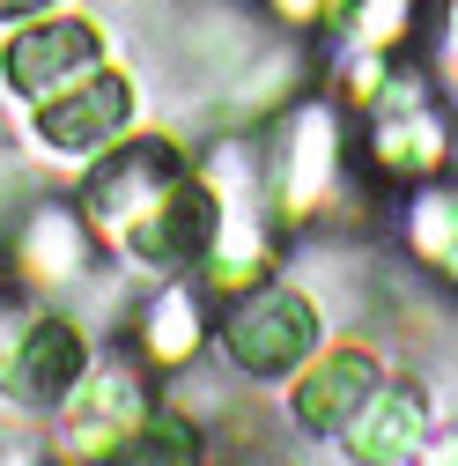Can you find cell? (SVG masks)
<instances>
[{
  "mask_svg": "<svg viewBox=\"0 0 458 466\" xmlns=\"http://www.w3.org/2000/svg\"><path fill=\"white\" fill-rule=\"evenodd\" d=\"M222 348H229V363H237V370L281 378V370H296L311 348H318V311H311L304 289H252V297L229 304Z\"/></svg>",
  "mask_w": 458,
  "mask_h": 466,
  "instance_id": "obj_2",
  "label": "cell"
},
{
  "mask_svg": "<svg viewBox=\"0 0 458 466\" xmlns=\"http://www.w3.org/2000/svg\"><path fill=\"white\" fill-rule=\"evenodd\" d=\"M274 8H289V15H311V8H318V0H274Z\"/></svg>",
  "mask_w": 458,
  "mask_h": 466,
  "instance_id": "obj_13",
  "label": "cell"
},
{
  "mask_svg": "<svg viewBox=\"0 0 458 466\" xmlns=\"http://www.w3.org/2000/svg\"><path fill=\"white\" fill-rule=\"evenodd\" d=\"M148 348L170 356V363L200 348V319H193V297H185V289H163V297H155V311H148Z\"/></svg>",
  "mask_w": 458,
  "mask_h": 466,
  "instance_id": "obj_9",
  "label": "cell"
},
{
  "mask_svg": "<svg viewBox=\"0 0 458 466\" xmlns=\"http://www.w3.org/2000/svg\"><path fill=\"white\" fill-rule=\"evenodd\" d=\"M96 52H104V37L89 30V23H37V30H23L15 45H8V82L23 89V96H52V89H67L75 75H89L96 67Z\"/></svg>",
  "mask_w": 458,
  "mask_h": 466,
  "instance_id": "obj_5",
  "label": "cell"
},
{
  "mask_svg": "<svg viewBox=\"0 0 458 466\" xmlns=\"http://www.w3.org/2000/svg\"><path fill=\"white\" fill-rule=\"evenodd\" d=\"M8 340H23V319H15V304H8V297H0V370H8V356H15Z\"/></svg>",
  "mask_w": 458,
  "mask_h": 466,
  "instance_id": "obj_11",
  "label": "cell"
},
{
  "mask_svg": "<svg viewBox=\"0 0 458 466\" xmlns=\"http://www.w3.org/2000/svg\"><path fill=\"white\" fill-rule=\"evenodd\" d=\"M370 400H377V363L363 356V348H348V356H325V363L304 378V392H296V415H304V430L333 437V430H348Z\"/></svg>",
  "mask_w": 458,
  "mask_h": 466,
  "instance_id": "obj_6",
  "label": "cell"
},
{
  "mask_svg": "<svg viewBox=\"0 0 458 466\" xmlns=\"http://www.w3.org/2000/svg\"><path fill=\"white\" fill-rule=\"evenodd\" d=\"M37 8H52V0H0V15H37Z\"/></svg>",
  "mask_w": 458,
  "mask_h": 466,
  "instance_id": "obj_12",
  "label": "cell"
},
{
  "mask_svg": "<svg viewBox=\"0 0 458 466\" xmlns=\"http://www.w3.org/2000/svg\"><path fill=\"white\" fill-rule=\"evenodd\" d=\"M75 267H82V229H75L67 215H37V222H30V274L60 281V274H75Z\"/></svg>",
  "mask_w": 458,
  "mask_h": 466,
  "instance_id": "obj_10",
  "label": "cell"
},
{
  "mask_svg": "<svg viewBox=\"0 0 458 466\" xmlns=\"http://www.w3.org/2000/svg\"><path fill=\"white\" fill-rule=\"evenodd\" d=\"M89 222L148 267H193L200 252H214L222 208L185 178L178 148L134 141L89 170Z\"/></svg>",
  "mask_w": 458,
  "mask_h": 466,
  "instance_id": "obj_1",
  "label": "cell"
},
{
  "mask_svg": "<svg viewBox=\"0 0 458 466\" xmlns=\"http://www.w3.org/2000/svg\"><path fill=\"white\" fill-rule=\"evenodd\" d=\"M82 363H89V348H82V333L67 319H30L23 340H15V356H8V370H0V385H8L23 407L45 415V407H60L75 392Z\"/></svg>",
  "mask_w": 458,
  "mask_h": 466,
  "instance_id": "obj_4",
  "label": "cell"
},
{
  "mask_svg": "<svg viewBox=\"0 0 458 466\" xmlns=\"http://www.w3.org/2000/svg\"><path fill=\"white\" fill-rule=\"evenodd\" d=\"M45 111H37V134H45V148H67V156H89V148H104L111 134H126V119H134V89L119 82V75H75L67 89H52V96H37Z\"/></svg>",
  "mask_w": 458,
  "mask_h": 466,
  "instance_id": "obj_3",
  "label": "cell"
},
{
  "mask_svg": "<svg viewBox=\"0 0 458 466\" xmlns=\"http://www.w3.org/2000/svg\"><path fill=\"white\" fill-rule=\"evenodd\" d=\"M104 466H193V430L178 415H141L126 444H111Z\"/></svg>",
  "mask_w": 458,
  "mask_h": 466,
  "instance_id": "obj_8",
  "label": "cell"
},
{
  "mask_svg": "<svg viewBox=\"0 0 458 466\" xmlns=\"http://www.w3.org/2000/svg\"><path fill=\"white\" fill-rule=\"evenodd\" d=\"M414 437H422V400L414 392H384L348 422V444H355L363 466H392L399 451H414Z\"/></svg>",
  "mask_w": 458,
  "mask_h": 466,
  "instance_id": "obj_7",
  "label": "cell"
}]
</instances>
